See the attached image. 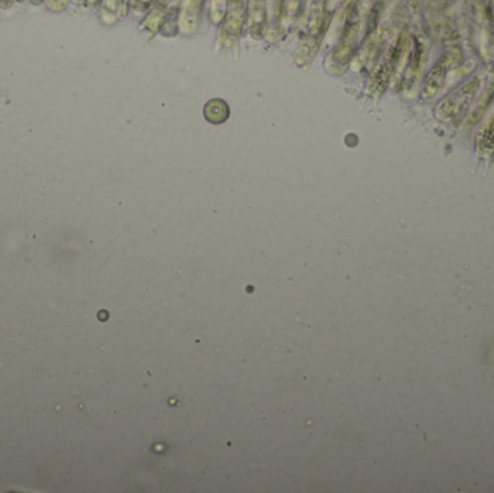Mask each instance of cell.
Returning a JSON list of instances; mask_svg holds the SVG:
<instances>
[{
    "label": "cell",
    "instance_id": "obj_1",
    "mask_svg": "<svg viewBox=\"0 0 494 493\" xmlns=\"http://www.w3.org/2000/svg\"><path fill=\"white\" fill-rule=\"evenodd\" d=\"M480 88V78L474 77L470 78L468 81H465L462 85H459L458 88H455L451 94L445 97L436 108V117L439 120L446 121L452 120L458 117L465 108L468 107L472 101L474 96L477 94Z\"/></svg>",
    "mask_w": 494,
    "mask_h": 493
},
{
    "label": "cell",
    "instance_id": "obj_2",
    "mask_svg": "<svg viewBox=\"0 0 494 493\" xmlns=\"http://www.w3.org/2000/svg\"><path fill=\"white\" fill-rule=\"evenodd\" d=\"M458 58H459V55H455L454 52H446L445 55L432 67L429 75L426 77L425 87H423L425 98H434L441 91V88L445 84L446 74L455 65Z\"/></svg>",
    "mask_w": 494,
    "mask_h": 493
},
{
    "label": "cell",
    "instance_id": "obj_3",
    "mask_svg": "<svg viewBox=\"0 0 494 493\" xmlns=\"http://www.w3.org/2000/svg\"><path fill=\"white\" fill-rule=\"evenodd\" d=\"M477 146L482 155H491L494 152V113L477 135Z\"/></svg>",
    "mask_w": 494,
    "mask_h": 493
}]
</instances>
